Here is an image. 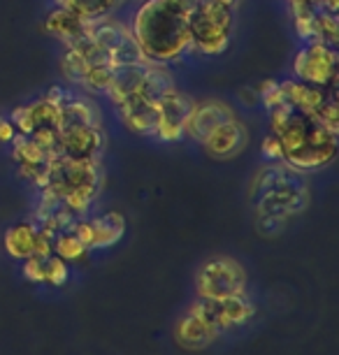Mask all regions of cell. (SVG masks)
<instances>
[{"mask_svg":"<svg viewBox=\"0 0 339 355\" xmlns=\"http://www.w3.org/2000/svg\"><path fill=\"white\" fill-rule=\"evenodd\" d=\"M198 0H142L130 33L149 63H177L191 51L189 12Z\"/></svg>","mask_w":339,"mask_h":355,"instance_id":"1","label":"cell"},{"mask_svg":"<svg viewBox=\"0 0 339 355\" xmlns=\"http://www.w3.org/2000/svg\"><path fill=\"white\" fill-rule=\"evenodd\" d=\"M277 137L281 144V160L297 172L321 170L335 160L337 132L325 128L307 112L295 110Z\"/></svg>","mask_w":339,"mask_h":355,"instance_id":"2","label":"cell"},{"mask_svg":"<svg viewBox=\"0 0 339 355\" xmlns=\"http://www.w3.org/2000/svg\"><path fill=\"white\" fill-rule=\"evenodd\" d=\"M251 198L261 216L284 218L307 207V184L302 172L288 165H268L256 174L251 184Z\"/></svg>","mask_w":339,"mask_h":355,"instance_id":"3","label":"cell"},{"mask_svg":"<svg viewBox=\"0 0 339 355\" xmlns=\"http://www.w3.org/2000/svg\"><path fill=\"white\" fill-rule=\"evenodd\" d=\"M191 49L205 56H218L230 46L235 31V12L216 0H198L189 12Z\"/></svg>","mask_w":339,"mask_h":355,"instance_id":"4","label":"cell"},{"mask_svg":"<svg viewBox=\"0 0 339 355\" xmlns=\"http://www.w3.org/2000/svg\"><path fill=\"white\" fill-rule=\"evenodd\" d=\"M101 189V174H98L96 160H72L65 156H51L46 160V189L54 193L58 200L84 193L96 198Z\"/></svg>","mask_w":339,"mask_h":355,"instance_id":"5","label":"cell"},{"mask_svg":"<svg viewBox=\"0 0 339 355\" xmlns=\"http://www.w3.org/2000/svg\"><path fill=\"white\" fill-rule=\"evenodd\" d=\"M195 291L200 300H211V302L237 297L247 291V274L237 260L214 258L200 267L195 277Z\"/></svg>","mask_w":339,"mask_h":355,"instance_id":"6","label":"cell"},{"mask_svg":"<svg viewBox=\"0 0 339 355\" xmlns=\"http://www.w3.org/2000/svg\"><path fill=\"white\" fill-rule=\"evenodd\" d=\"M89 37L96 44H101L103 49L110 51L112 61H114V68H119V65L149 63L147 58H144L142 49H139V44L135 42V37H132L130 26L110 21L107 17H103L89 24Z\"/></svg>","mask_w":339,"mask_h":355,"instance_id":"7","label":"cell"},{"mask_svg":"<svg viewBox=\"0 0 339 355\" xmlns=\"http://www.w3.org/2000/svg\"><path fill=\"white\" fill-rule=\"evenodd\" d=\"M337 51L335 46L323 44L318 40H309L293 58V75L304 84L318 86H332L337 79Z\"/></svg>","mask_w":339,"mask_h":355,"instance_id":"8","label":"cell"},{"mask_svg":"<svg viewBox=\"0 0 339 355\" xmlns=\"http://www.w3.org/2000/svg\"><path fill=\"white\" fill-rule=\"evenodd\" d=\"M218 334H221V330L211 323L205 300H198L195 304H191V309L179 318V323L175 327L177 341L184 348H191V351L207 348L211 341L218 339Z\"/></svg>","mask_w":339,"mask_h":355,"instance_id":"9","label":"cell"},{"mask_svg":"<svg viewBox=\"0 0 339 355\" xmlns=\"http://www.w3.org/2000/svg\"><path fill=\"white\" fill-rule=\"evenodd\" d=\"M195 100H191L186 93L172 89L170 93H165L161 100H156L158 105V128L156 135L163 142H179L184 139V123L189 116L191 107Z\"/></svg>","mask_w":339,"mask_h":355,"instance_id":"10","label":"cell"},{"mask_svg":"<svg viewBox=\"0 0 339 355\" xmlns=\"http://www.w3.org/2000/svg\"><path fill=\"white\" fill-rule=\"evenodd\" d=\"M103 149V132L98 125L72 123L58 128V156L72 160H96Z\"/></svg>","mask_w":339,"mask_h":355,"instance_id":"11","label":"cell"},{"mask_svg":"<svg viewBox=\"0 0 339 355\" xmlns=\"http://www.w3.org/2000/svg\"><path fill=\"white\" fill-rule=\"evenodd\" d=\"M235 116L232 110L221 100H202V103H193L189 116L184 123V137H193L195 142H202L216 125Z\"/></svg>","mask_w":339,"mask_h":355,"instance_id":"12","label":"cell"},{"mask_svg":"<svg viewBox=\"0 0 339 355\" xmlns=\"http://www.w3.org/2000/svg\"><path fill=\"white\" fill-rule=\"evenodd\" d=\"M214 158H235L249 144V130L239 119L232 116L230 121L216 125L207 137L200 142Z\"/></svg>","mask_w":339,"mask_h":355,"instance_id":"13","label":"cell"},{"mask_svg":"<svg viewBox=\"0 0 339 355\" xmlns=\"http://www.w3.org/2000/svg\"><path fill=\"white\" fill-rule=\"evenodd\" d=\"M121 112L123 123L128 125L130 132L142 137H154L158 128V105L151 100H144L142 96H130L125 98L121 105H116Z\"/></svg>","mask_w":339,"mask_h":355,"instance_id":"14","label":"cell"},{"mask_svg":"<svg viewBox=\"0 0 339 355\" xmlns=\"http://www.w3.org/2000/svg\"><path fill=\"white\" fill-rule=\"evenodd\" d=\"M207 302V313L218 330H228V327H237L244 325L247 320L254 316V304L249 302L244 295H237V297H228V300H218V302H211V300H205Z\"/></svg>","mask_w":339,"mask_h":355,"instance_id":"15","label":"cell"},{"mask_svg":"<svg viewBox=\"0 0 339 355\" xmlns=\"http://www.w3.org/2000/svg\"><path fill=\"white\" fill-rule=\"evenodd\" d=\"M89 24L91 21H86V19L75 15V12H70L65 8H56L46 15L44 31L49 33V35H54L56 40H61V42L68 46L72 42H77V40L89 35Z\"/></svg>","mask_w":339,"mask_h":355,"instance_id":"16","label":"cell"},{"mask_svg":"<svg viewBox=\"0 0 339 355\" xmlns=\"http://www.w3.org/2000/svg\"><path fill=\"white\" fill-rule=\"evenodd\" d=\"M281 91H284V103H288L293 110L297 112H314L318 105L325 100L323 89L311 84H304L300 79H288V82H281Z\"/></svg>","mask_w":339,"mask_h":355,"instance_id":"17","label":"cell"},{"mask_svg":"<svg viewBox=\"0 0 339 355\" xmlns=\"http://www.w3.org/2000/svg\"><path fill=\"white\" fill-rule=\"evenodd\" d=\"M93 249H110L119 244L125 234V218L119 211H107L103 216L93 218Z\"/></svg>","mask_w":339,"mask_h":355,"instance_id":"18","label":"cell"},{"mask_svg":"<svg viewBox=\"0 0 339 355\" xmlns=\"http://www.w3.org/2000/svg\"><path fill=\"white\" fill-rule=\"evenodd\" d=\"M144 65H119V68H114V79H112V86L107 89L114 105H121L125 98L137 96L139 89H142Z\"/></svg>","mask_w":339,"mask_h":355,"instance_id":"19","label":"cell"},{"mask_svg":"<svg viewBox=\"0 0 339 355\" xmlns=\"http://www.w3.org/2000/svg\"><path fill=\"white\" fill-rule=\"evenodd\" d=\"M175 89V79H172L170 70L161 63H147L144 65V77H142V89H139V96L144 100H161L165 93H170Z\"/></svg>","mask_w":339,"mask_h":355,"instance_id":"20","label":"cell"},{"mask_svg":"<svg viewBox=\"0 0 339 355\" xmlns=\"http://www.w3.org/2000/svg\"><path fill=\"white\" fill-rule=\"evenodd\" d=\"M35 237H37V227L33 223L12 225L10 230L5 232V239H3L5 251H8L12 258L26 260L35 251Z\"/></svg>","mask_w":339,"mask_h":355,"instance_id":"21","label":"cell"},{"mask_svg":"<svg viewBox=\"0 0 339 355\" xmlns=\"http://www.w3.org/2000/svg\"><path fill=\"white\" fill-rule=\"evenodd\" d=\"M72 123H84V125H98V110L91 100L68 96L61 105V125H72Z\"/></svg>","mask_w":339,"mask_h":355,"instance_id":"22","label":"cell"},{"mask_svg":"<svg viewBox=\"0 0 339 355\" xmlns=\"http://www.w3.org/2000/svg\"><path fill=\"white\" fill-rule=\"evenodd\" d=\"M119 3L121 0H56L58 8L75 12V15L86 19V21H96V19L107 17Z\"/></svg>","mask_w":339,"mask_h":355,"instance_id":"23","label":"cell"},{"mask_svg":"<svg viewBox=\"0 0 339 355\" xmlns=\"http://www.w3.org/2000/svg\"><path fill=\"white\" fill-rule=\"evenodd\" d=\"M290 17H293V26L297 37L309 42L314 40L316 31V5H309L304 0H290Z\"/></svg>","mask_w":339,"mask_h":355,"instance_id":"24","label":"cell"},{"mask_svg":"<svg viewBox=\"0 0 339 355\" xmlns=\"http://www.w3.org/2000/svg\"><path fill=\"white\" fill-rule=\"evenodd\" d=\"M12 156L19 165H42L49 160L46 151L28 135H17L12 139Z\"/></svg>","mask_w":339,"mask_h":355,"instance_id":"25","label":"cell"},{"mask_svg":"<svg viewBox=\"0 0 339 355\" xmlns=\"http://www.w3.org/2000/svg\"><path fill=\"white\" fill-rule=\"evenodd\" d=\"M86 246L79 242V239L72 234V230H61L54 234V242H51V253L58 256L65 263H75V260H82L86 256Z\"/></svg>","mask_w":339,"mask_h":355,"instance_id":"26","label":"cell"},{"mask_svg":"<svg viewBox=\"0 0 339 355\" xmlns=\"http://www.w3.org/2000/svg\"><path fill=\"white\" fill-rule=\"evenodd\" d=\"M86 68H89V63L84 61V56L79 53L77 49H72V46H65L63 56H61V72L63 77L68 79L70 84H84V75H86Z\"/></svg>","mask_w":339,"mask_h":355,"instance_id":"27","label":"cell"},{"mask_svg":"<svg viewBox=\"0 0 339 355\" xmlns=\"http://www.w3.org/2000/svg\"><path fill=\"white\" fill-rule=\"evenodd\" d=\"M314 40L323 44L335 46L339 40V21L337 15L332 12H325L321 8H316V31H314Z\"/></svg>","mask_w":339,"mask_h":355,"instance_id":"28","label":"cell"},{"mask_svg":"<svg viewBox=\"0 0 339 355\" xmlns=\"http://www.w3.org/2000/svg\"><path fill=\"white\" fill-rule=\"evenodd\" d=\"M28 110L33 114V121H35V128H42V125H56L61 121V107L49 103L44 96L35 100V103L28 105Z\"/></svg>","mask_w":339,"mask_h":355,"instance_id":"29","label":"cell"},{"mask_svg":"<svg viewBox=\"0 0 339 355\" xmlns=\"http://www.w3.org/2000/svg\"><path fill=\"white\" fill-rule=\"evenodd\" d=\"M112 79H114V68H112V65H89L82 86H86V89H91V91L107 93V89L112 86Z\"/></svg>","mask_w":339,"mask_h":355,"instance_id":"30","label":"cell"},{"mask_svg":"<svg viewBox=\"0 0 339 355\" xmlns=\"http://www.w3.org/2000/svg\"><path fill=\"white\" fill-rule=\"evenodd\" d=\"M68 279H70V267L65 260L54 256V253L49 258H44V284L61 288L68 284Z\"/></svg>","mask_w":339,"mask_h":355,"instance_id":"31","label":"cell"},{"mask_svg":"<svg viewBox=\"0 0 339 355\" xmlns=\"http://www.w3.org/2000/svg\"><path fill=\"white\" fill-rule=\"evenodd\" d=\"M28 137H33L35 142L46 151V156H58V128L56 125H42V128H35Z\"/></svg>","mask_w":339,"mask_h":355,"instance_id":"32","label":"cell"},{"mask_svg":"<svg viewBox=\"0 0 339 355\" xmlns=\"http://www.w3.org/2000/svg\"><path fill=\"white\" fill-rule=\"evenodd\" d=\"M258 100H263V105L272 110L275 105L284 103V91H281V82L277 79H265V82L258 86Z\"/></svg>","mask_w":339,"mask_h":355,"instance_id":"33","label":"cell"},{"mask_svg":"<svg viewBox=\"0 0 339 355\" xmlns=\"http://www.w3.org/2000/svg\"><path fill=\"white\" fill-rule=\"evenodd\" d=\"M10 121H12V125H15V130L19 132V135H31V132L35 130V121H33V114L28 110V105L17 107V110L12 112Z\"/></svg>","mask_w":339,"mask_h":355,"instance_id":"34","label":"cell"},{"mask_svg":"<svg viewBox=\"0 0 339 355\" xmlns=\"http://www.w3.org/2000/svg\"><path fill=\"white\" fill-rule=\"evenodd\" d=\"M24 277L31 284H44V258L28 256L24 260Z\"/></svg>","mask_w":339,"mask_h":355,"instance_id":"35","label":"cell"},{"mask_svg":"<svg viewBox=\"0 0 339 355\" xmlns=\"http://www.w3.org/2000/svg\"><path fill=\"white\" fill-rule=\"evenodd\" d=\"M261 151L268 160H281V144H279V137L275 135V132L263 139Z\"/></svg>","mask_w":339,"mask_h":355,"instance_id":"36","label":"cell"},{"mask_svg":"<svg viewBox=\"0 0 339 355\" xmlns=\"http://www.w3.org/2000/svg\"><path fill=\"white\" fill-rule=\"evenodd\" d=\"M15 137H17V130H15V125H12V121L0 116V142H12Z\"/></svg>","mask_w":339,"mask_h":355,"instance_id":"37","label":"cell"},{"mask_svg":"<svg viewBox=\"0 0 339 355\" xmlns=\"http://www.w3.org/2000/svg\"><path fill=\"white\" fill-rule=\"evenodd\" d=\"M44 98L49 100V103H54V105H58V107H61V105H63V100L68 98V93H65V91L61 89V86H51V89H49V93H46Z\"/></svg>","mask_w":339,"mask_h":355,"instance_id":"38","label":"cell"},{"mask_svg":"<svg viewBox=\"0 0 339 355\" xmlns=\"http://www.w3.org/2000/svg\"><path fill=\"white\" fill-rule=\"evenodd\" d=\"M216 3H221V5H228V8H232L235 10L239 3H242V0H216Z\"/></svg>","mask_w":339,"mask_h":355,"instance_id":"39","label":"cell"}]
</instances>
